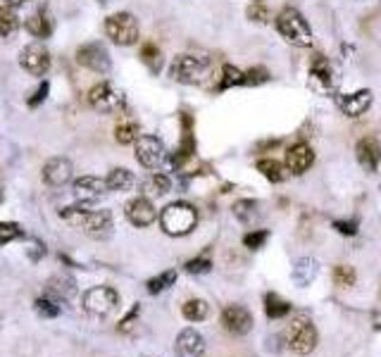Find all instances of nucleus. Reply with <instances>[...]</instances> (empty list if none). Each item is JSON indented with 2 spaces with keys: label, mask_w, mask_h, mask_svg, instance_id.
Here are the masks:
<instances>
[{
  "label": "nucleus",
  "mask_w": 381,
  "mask_h": 357,
  "mask_svg": "<svg viewBox=\"0 0 381 357\" xmlns=\"http://www.w3.org/2000/svg\"><path fill=\"white\" fill-rule=\"evenodd\" d=\"M198 224V212L188 203H172L160 212V226L169 236H186Z\"/></svg>",
  "instance_id": "1"
},
{
  "label": "nucleus",
  "mask_w": 381,
  "mask_h": 357,
  "mask_svg": "<svg viewBox=\"0 0 381 357\" xmlns=\"http://www.w3.org/2000/svg\"><path fill=\"white\" fill-rule=\"evenodd\" d=\"M284 336H286L288 348L298 355H310L312 350L317 348V338H319L317 329H315V324L310 322V317H305V314H296V317L286 324Z\"/></svg>",
  "instance_id": "2"
},
{
  "label": "nucleus",
  "mask_w": 381,
  "mask_h": 357,
  "mask_svg": "<svg viewBox=\"0 0 381 357\" xmlns=\"http://www.w3.org/2000/svg\"><path fill=\"white\" fill-rule=\"evenodd\" d=\"M276 31L288 41V43L298 45V48H307L312 45V29L305 22L301 12L296 8H286L276 17Z\"/></svg>",
  "instance_id": "3"
},
{
  "label": "nucleus",
  "mask_w": 381,
  "mask_h": 357,
  "mask_svg": "<svg viewBox=\"0 0 381 357\" xmlns=\"http://www.w3.org/2000/svg\"><path fill=\"white\" fill-rule=\"evenodd\" d=\"M210 62L198 55H179L169 65V76L179 84H203L208 76Z\"/></svg>",
  "instance_id": "4"
},
{
  "label": "nucleus",
  "mask_w": 381,
  "mask_h": 357,
  "mask_svg": "<svg viewBox=\"0 0 381 357\" xmlns=\"http://www.w3.org/2000/svg\"><path fill=\"white\" fill-rule=\"evenodd\" d=\"M105 34L117 45H133L138 41V22L129 12H115L105 19Z\"/></svg>",
  "instance_id": "5"
},
{
  "label": "nucleus",
  "mask_w": 381,
  "mask_h": 357,
  "mask_svg": "<svg viewBox=\"0 0 381 357\" xmlns=\"http://www.w3.org/2000/svg\"><path fill=\"white\" fill-rule=\"evenodd\" d=\"M89 102L98 112H107V115H110V112L124 110L127 96H124V91L117 89L110 81H100V84H96L94 89L89 91Z\"/></svg>",
  "instance_id": "6"
},
{
  "label": "nucleus",
  "mask_w": 381,
  "mask_h": 357,
  "mask_svg": "<svg viewBox=\"0 0 381 357\" xmlns=\"http://www.w3.org/2000/svg\"><path fill=\"white\" fill-rule=\"evenodd\" d=\"M117 303H120V296H117V291L110 286H96V288H91V291H86V296H84L86 312L96 314V317L110 314L112 310L117 307Z\"/></svg>",
  "instance_id": "7"
},
{
  "label": "nucleus",
  "mask_w": 381,
  "mask_h": 357,
  "mask_svg": "<svg viewBox=\"0 0 381 357\" xmlns=\"http://www.w3.org/2000/svg\"><path fill=\"white\" fill-rule=\"evenodd\" d=\"M76 62L86 69L96 72V74H107L112 67L110 62V53L105 50V45L100 43H86L76 50Z\"/></svg>",
  "instance_id": "8"
},
{
  "label": "nucleus",
  "mask_w": 381,
  "mask_h": 357,
  "mask_svg": "<svg viewBox=\"0 0 381 357\" xmlns=\"http://www.w3.org/2000/svg\"><path fill=\"white\" fill-rule=\"evenodd\" d=\"M167 158L164 143L157 136H138L136 141V160L146 169H157Z\"/></svg>",
  "instance_id": "9"
},
{
  "label": "nucleus",
  "mask_w": 381,
  "mask_h": 357,
  "mask_svg": "<svg viewBox=\"0 0 381 357\" xmlns=\"http://www.w3.org/2000/svg\"><path fill=\"white\" fill-rule=\"evenodd\" d=\"M222 327L231 336H246L253 329V314L243 305H229L222 312Z\"/></svg>",
  "instance_id": "10"
},
{
  "label": "nucleus",
  "mask_w": 381,
  "mask_h": 357,
  "mask_svg": "<svg viewBox=\"0 0 381 357\" xmlns=\"http://www.w3.org/2000/svg\"><path fill=\"white\" fill-rule=\"evenodd\" d=\"M310 89L319 93V96H331L336 91V76H334V69L327 60L317 58L310 65Z\"/></svg>",
  "instance_id": "11"
},
{
  "label": "nucleus",
  "mask_w": 381,
  "mask_h": 357,
  "mask_svg": "<svg viewBox=\"0 0 381 357\" xmlns=\"http://www.w3.org/2000/svg\"><path fill=\"white\" fill-rule=\"evenodd\" d=\"M19 65L34 76H43L50 67V53L45 50V45L41 43H29L27 48L19 53Z\"/></svg>",
  "instance_id": "12"
},
{
  "label": "nucleus",
  "mask_w": 381,
  "mask_h": 357,
  "mask_svg": "<svg viewBox=\"0 0 381 357\" xmlns=\"http://www.w3.org/2000/svg\"><path fill=\"white\" fill-rule=\"evenodd\" d=\"M312 162H315V153H312V148L307 146V143H293L291 148L286 150V169L291 174H296V177H301V174H305L307 169L312 167Z\"/></svg>",
  "instance_id": "13"
},
{
  "label": "nucleus",
  "mask_w": 381,
  "mask_h": 357,
  "mask_svg": "<svg viewBox=\"0 0 381 357\" xmlns=\"http://www.w3.org/2000/svg\"><path fill=\"white\" fill-rule=\"evenodd\" d=\"M127 219L131 221L133 226H151L155 221L157 212H155V205L146 198V195H138V198L129 200L127 203Z\"/></svg>",
  "instance_id": "14"
},
{
  "label": "nucleus",
  "mask_w": 381,
  "mask_h": 357,
  "mask_svg": "<svg viewBox=\"0 0 381 357\" xmlns=\"http://www.w3.org/2000/svg\"><path fill=\"white\" fill-rule=\"evenodd\" d=\"M107 181L105 179H98V177H81L74 181V198L79 203H96L100 200L102 195L107 193Z\"/></svg>",
  "instance_id": "15"
},
{
  "label": "nucleus",
  "mask_w": 381,
  "mask_h": 357,
  "mask_svg": "<svg viewBox=\"0 0 381 357\" xmlns=\"http://www.w3.org/2000/svg\"><path fill=\"white\" fill-rule=\"evenodd\" d=\"M372 98L374 96L369 89L355 91V93H348V96L338 98V107H341L343 115H348V117H362L364 112L372 107Z\"/></svg>",
  "instance_id": "16"
},
{
  "label": "nucleus",
  "mask_w": 381,
  "mask_h": 357,
  "mask_svg": "<svg viewBox=\"0 0 381 357\" xmlns=\"http://www.w3.org/2000/svg\"><path fill=\"white\" fill-rule=\"evenodd\" d=\"M72 174H74V167L67 158H53L43 167V181L48 186H55V188L65 186L72 179Z\"/></svg>",
  "instance_id": "17"
},
{
  "label": "nucleus",
  "mask_w": 381,
  "mask_h": 357,
  "mask_svg": "<svg viewBox=\"0 0 381 357\" xmlns=\"http://www.w3.org/2000/svg\"><path fill=\"white\" fill-rule=\"evenodd\" d=\"M355 155H358V162L362 164V169L367 172H377L379 162H381V146L374 136H364L358 141V148H355Z\"/></svg>",
  "instance_id": "18"
},
{
  "label": "nucleus",
  "mask_w": 381,
  "mask_h": 357,
  "mask_svg": "<svg viewBox=\"0 0 381 357\" xmlns=\"http://www.w3.org/2000/svg\"><path fill=\"white\" fill-rule=\"evenodd\" d=\"M177 357H203L205 353V338L195 329H184L177 336Z\"/></svg>",
  "instance_id": "19"
},
{
  "label": "nucleus",
  "mask_w": 381,
  "mask_h": 357,
  "mask_svg": "<svg viewBox=\"0 0 381 357\" xmlns=\"http://www.w3.org/2000/svg\"><path fill=\"white\" fill-rule=\"evenodd\" d=\"M27 31L34 39H48V36L53 34V17H50V10L45 8V5L36 10L34 14H29Z\"/></svg>",
  "instance_id": "20"
},
{
  "label": "nucleus",
  "mask_w": 381,
  "mask_h": 357,
  "mask_svg": "<svg viewBox=\"0 0 381 357\" xmlns=\"http://www.w3.org/2000/svg\"><path fill=\"white\" fill-rule=\"evenodd\" d=\"M291 277H293V281H296L298 286H307V283L317 277V262L312 260V257H303V260L296 262Z\"/></svg>",
  "instance_id": "21"
},
{
  "label": "nucleus",
  "mask_w": 381,
  "mask_h": 357,
  "mask_svg": "<svg viewBox=\"0 0 381 357\" xmlns=\"http://www.w3.org/2000/svg\"><path fill=\"white\" fill-rule=\"evenodd\" d=\"M257 172L262 174L267 181H272V184H279V181H284L286 179V167L281 162H276V160H270V158H265V160H257Z\"/></svg>",
  "instance_id": "22"
},
{
  "label": "nucleus",
  "mask_w": 381,
  "mask_h": 357,
  "mask_svg": "<svg viewBox=\"0 0 381 357\" xmlns=\"http://www.w3.org/2000/svg\"><path fill=\"white\" fill-rule=\"evenodd\" d=\"M208 312H210V305L203 298H190L182 305V314L188 322H203L208 317Z\"/></svg>",
  "instance_id": "23"
},
{
  "label": "nucleus",
  "mask_w": 381,
  "mask_h": 357,
  "mask_svg": "<svg viewBox=\"0 0 381 357\" xmlns=\"http://www.w3.org/2000/svg\"><path fill=\"white\" fill-rule=\"evenodd\" d=\"M169 188H172V181H169L167 174H151L146 181H143V193L146 195H167Z\"/></svg>",
  "instance_id": "24"
},
{
  "label": "nucleus",
  "mask_w": 381,
  "mask_h": 357,
  "mask_svg": "<svg viewBox=\"0 0 381 357\" xmlns=\"http://www.w3.org/2000/svg\"><path fill=\"white\" fill-rule=\"evenodd\" d=\"M107 188L110 191H129L133 186V174L129 172V169H124V167H115L112 169L110 174H107Z\"/></svg>",
  "instance_id": "25"
},
{
  "label": "nucleus",
  "mask_w": 381,
  "mask_h": 357,
  "mask_svg": "<svg viewBox=\"0 0 381 357\" xmlns=\"http://www.w3.org/2000/svg\"><path fill=\"white\" fill-rule=\"evenodd\" d=\"M19 27V17L17 12H14L10 5H5V8H0V41H8L10 36L17 31Z\"/></svg>",
  "instance_id": "26"
},
{
  "label": "nucleus",
  "mask_w": 381,
  "mask_h": 357,
  "mask_svg": "<svg viewBox=\"0 0 381 357\" xmlns=\"http://www.w3.org/2000/svg\"><path fill=\"white\" fill-rule=\"evenodd\" d=\"M265 312L270 319H281L291 312V305H288L286 300H281L276 293H270V296L265 298Z\"/></svg>",
  "instance_id": "27"
},
{
  "label": "nucleus",
  "mask_w": 381,
  "mask_h": 357,
  "mask_svg": "<svg viewBox=\"0 0 381 357\" xmlns=\"http://www.w3.org/2000/svg\"><path fill=\"white\" fill-rule=\"evenodd\" d=\"M246 84V72H241L234 65H224L222 67V79H219V91H226L231 86H241Z\"/></svg>",
  "instance_id": "28"
},
{
  "label": "nucleus",
  "mask_w": 381,
  "mask_h": 357,
  "mask_svg": "<svg viewBox=\"0 0 381 357\" xmlns=\"http://www.w3.org/2000/svg\"><path fill=\"white\" fill-rule=\"evenodd\" d=\"M115 138L122 143V146H127V143H136L138 141V124L133 122V119L120 122L115 129Z\"/></svg>",
  "instance_id": "29"
},
{
  "label": "nucleus",
  "mask_w": 381,
  "mask_h": 357,
  "mask_svg": "<svg viewBox=\"0 0 381 357\" xmlns=\"http://www.w3.org/2000/svg\"><path fill=\"white\" fill-rule=\"evenodd\" d=\"M36 312H39L41 317L53 319V317H58V314L63 312V307H60V300H55L50 296H43V298L36 300Z\"/></svg>",
  "instance_id": "30"
},
{
  "label": "nucleus",
  "mask_w": 381,
  "mask_h": 357,
  "mask_svg": "<svg viewBox=\"0 0 381 357\" xmlns=\"http://www.w3.org/2000/svg\"><path fill=\"white\" fill-rule=\"evenodd\" d=\"M174 281H177V272H174V269H169V272H162L160 277H155V279H151V281H148V293H162L164 288H169Z\"/></svg>",
  "instance_id": "31"
},
{
  "label": "nucleus",
  "mask_w": 381,
  "mask_h": 357,
  "mask_svg": "<svg viewBox=\"0 0 381 357\" xmlns=\"http://www.w3.org/2000/svg\"><path fill=\"white\" fill-rule=\"evenodd\" d=\"M355 269L353 267H348V265H338L336 269H334V283L336 286H341V288H348V286H353L355 283Z\"/></svg>",
  "instance_id": "32"
},
{
  "label": "nucleus",
  "mask_w": 381,
  "mask_h": 357,
  "mask_svg": "<svg viewBox=\"0 0 381 357\" xmlns=\"http://www.w3.org/2000/svg\"><path fill=\"white\" fill-rule=\"evenodd\" d=\"M248 19H253L257 24H267L270 22V8L262 0H253V5L248 8Z\"/></svg>",
  "instance_id": "33"
},
{
  "label": "nucleus",
  "mask_w": 381,
  "mask_h": 357,
  "mask_svg": "<svg viewBox=\"0 0 381 357\" xmlns=\"http://www.w3.org/2000/svg\"><path fill=\"white\" fill-rule=\"evenodd\" d=\"M141 60L146 62L151 69H160V50H157V45H153V43H146L141 48Z\"/></svg>",
  "instance_id": "34"
},
{
  "label": "nucleus",
  "mask_w": 381,
  "mask_h": 357,
  "mask_svg": "<svg viewBox=\"0 0 381 357\" xmlns=\"http://www.w3.org/2000/svg\"><path fill=\"white\" fill-rule=\"evenodd\" d=\"M22 236V226L14 221H0V243H10Z\"/></svg>",
  "instance_id": "35"
},
{
  "label": "nucleus",
  "mask_w": 381,
  "mask_h": 357,
  "mask_svg": "<svg viewBox=\"0 0 381 357\" xmlns=\"http://www.w3.org/2000/svg\"><path fill=\"white\" fill-rule=\"evenodd\" d=\"M255 208H257V203H253V200H239V203L234 205V215H236V219H241V221H250V217L255 215Z\"/></svg>",
  "instance_id": "36"
},
{
  "label": "nucleus",
  "mask_w": 381,
  "mask_h": 357,
  "mask_svg": "<svg viewBox=\"0 0 381 357\" xmlns=\"http://www.w3.org/2000/svg\"><path fill=\"white\" fill-rule=\"evenodd\" d=\"M267 79H270V72H267L265 67H253V69L246 72V84L248 86H260V84H265Z\"/></svg>",
  "instance_id": "37"
},
{
  "label": "nucleus",
  "mask_w": 381,
  "mask_h": 357,
  "mask_svg": "<svg viewBox=\"0 0 381 357\" xmlns=\"http://www.w3.org/2000/svg\"><path fill=\"white\" fill-rule=\"evenodd\" d=\"M210 260L208 257H198V260H190L188 265H186V272L190 274H205V272H210Z\"/></svg>",
  "instance_id": "38"
},
{
  "label": "nucleus",
  "mask_w": 381,
  "mask_h": 357,
  "mask_svg": "<svg viewBox=\"0 0 381 357\" xmlns=\"http://www.w3.org/2000/svg\"><path fill=\"white\" fill-rule=\"evenodd\" d=\"M267 238H270V234H267V231H253V234H248V236L243 238V243L248 248H262V243H265Z\"/></svg>",
  "instance_id": "39"
},
{
  "label": "nucleus",
  "mask_w": 381,
  "mask_h": 357,
  "mask_svg": "<svg viewBox=\"0 0 381 357\" xmlns=\"http://www.w3.org/2000/svg\"><path fill=\"white\" fill-rule=\"evenodd\" d=\"M45 93H48V81H43V84H41V89L39 91H34V98L32 100H29V105H39V102H43L45 100Z\"/></svg>",
  "instance_id": "40"
},
{
  "label": "nucleus",
  "mask_w": 381,
  "mask_h": 357,
  "mask_svg": "<svg viewBox=\"0 0 381 357\" xmlns=\"http://www.w3.org/2000/svg\"><path fill=\"white\" fill-rule=\"evenodd\" d=\"M336 229L341 231V234H355V224H343V221H336Z\"/></svg>",
  "instance_id": "41"
},
{
  "label": "nucleus",
  "mask_w": 381,
  "mask_h": 357,
  "mask_svg": "<svg viewBox=\"0 0 381 357\" xmlns=\"http://www.w3.org/2000/svg\"><path fill=\"white\" fill-rule=\"evenodd\" d=\"M5 5H10V8H14V5H22V3H27V0H3Z\"/></svg>",
  "instance_id": "42"
},
{
  "label": "nucleus",
  "mask_w": 381,
  "mask_h": 357,
  "mask_svg": "<svg viewBox=\"0 0 381 357\" xmlns=\"http://www.w3.org/2000/svg\"><path fill=\"white\" fill-rule=\"evenodd\" d=\"M98 3H107V0H98Z\"/></svg>",
  "instance_id": "43"
}]
</instances>
